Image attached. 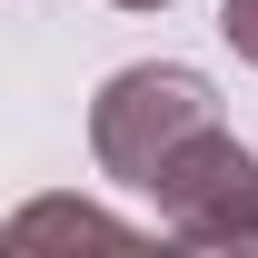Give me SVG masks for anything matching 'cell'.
<instances>
[{
	"label": "cell",
	"instance_id": "obj_1",
	"mask_svg": "<svg viewBox=\"0 0 258 258\" xmlns=\"http://www.w3.org/2000/svg\"><path fill=\"white\" fill-rule=\"evenodd\" d=\"M199 129H219V90L199 70H179V60H139V70H119L90 99V159L119 189H149L159 159L179 139H199Z\"/></svg>",
	"mask_w": 258,
	"mask_h": 258
},
{
	"label": "cell",
	"instance_id": "obj_3",
	"mask_svg": "<svg viewBox=\"0 0 258 258\" xmlns=\"http://www.w3.org/2000/svg\"><path fill=\"white\" fill-rule=\"evenodd\" d=\"M10 248H50V238H90V248H129L139 228L129 219H109V209H90V199H30L20 219L0 228Z\"/></svg>",
	"mask_w": 258,
	"mask_h": 258
},
{
	"label": "cell",
	"instance_id": "obj_5",
	"mask_svg": "<svg viewBox=\"0 0 258 258\" xmlns=\"http://www.w3.org/2000/svg\"><path fill=\"white\" fill-rule=\"evenodd\" d=\"M119 10H169V0H119Z\"/></svg>",
	"mask_w": 258,
	"mask_h": 258
},
{
	"label": "cell",
	"instance_id": "obj_2",
	"mask_svg": "<svg viewBox=\"0 0 258 258\" xmlns=\"http://www.w3.org/2000/svg\"><path fill=\"white\" fill-rule=\"evenodd\" d=\"M139 199H159V228L189 248H258V149H238L228 129L179 139Z\"/></svg>",
	"mask_w": 258,
	"mask_h": 258
},
{
	"label": "cell",
	"instance_id": "obj_4",
	"mask_svg": "<svg viewBox=\"0 0 258 258\" xmlns=\"http://www.w3.org/2000/svg\"><path fill=\"white\" fill-rule=\"evenodd\" d=\"M219 30H228V50L258 70V0H219Z\"/></svg>",
	"mask_w": 258,
	"mask_h": 258
}]
</instances>
